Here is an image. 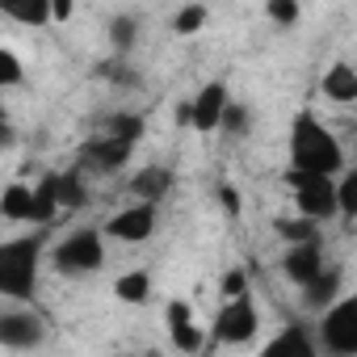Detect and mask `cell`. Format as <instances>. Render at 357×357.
Wrapping results in <instances>:
<instances>
[{
	"label": "cell",
	"mask_w": 357,
	"mask_h": 357,
	"mask_svg": "<svg viewBox=\"0 0 357 357\" xmlns=\"http://www.w3.org/2000/svg\"><path fill=\"white\" fill-rule=\"evenodd\" d=\"M143 130H147L143 114H114L105 122V130L80 147V164L76 168L80 172L84 168L89 172H118V168H126L135 147H139V139H143Z\"/></svg>",
	"instance_id": "cell-3"
},
{
	"label": "cell",
	"mask_w": 357,
	"mask_h": 357,
	"mask_svg": "<svg viewBox=\"0 0 357 357\" xmlns=\"http://www.w3.org/2000/svg\"><path fill=\"white\" fill-rule=\"evenodd\" d=\"M248 126H252V109H248L244 101H227V109H223V118H219V130H223L227 139H244Z\"/></svg>",
	"instance_id": "cell-21"
},
{
	"label": "cell",
	"mask_w": 357,
	"mask_h": 357,
	"mask_svg": "<svg viewBox=\"0 0 357 357\" xmlns=\"http://www.w3.org/2000/svg\"><path fill=\"white\" fill-rule=\"evenodd\" d=\"M290 172L332 176V181L344 172V147H340V139L311 109H298L294 122H290Z\"/></svg>",
	"instance_id": "cell-2"
},
{
	"label": "cell",
	"mask_w": 357,
	"mask_h": 357,
	"mask_svg": "<svg viewBox=\"0 0 357 357\" xmlns=\"http://www.w3.org/2000/svg\"><path fill=\"white\" fill-rule=\"evenodd\" d=\"M22 80H26L22 59H17L9 47H0V89H13V84H22Z\"/></svg>",
	"instance_id": "cell-27"
},
{
	"label": "cell",
	"mask_w": 357,
	"mask_h": 357,
	"mask_svg": "<svg viewBox=\"0 0 357 357\" xmlns=\"http://www.w3.org/2000/svg\"><path fill=\"white\" fill-rule=\"evenodd\" d=\"M219 290H223V303L236 298V294H244V290H248V273H244V269H227L223 282H219Z\"/></svg>",
	"instance_id": "cell-28"
},
{
	"label": "cell",
	"mask_w": 357,
	"mask_h": 357,
	"mask_svg": "<svg viewBox=\"0 0 357 357\" xmlns=\"http://www.w3.org/2000/svg\"><path fill=\"white\" fill-rule=\"evenodd\" d=\"M13 143H17V130H13V118H9L5 101H0V151H9Z\"/></svg>",
	"instance_id": "cell-30"
},
{
	"label": "cell",
	"mask_w": 357,
	"mask_h": 357,
	"mask_svg": "<svg viewBox=\"0 0 357 357\" xmlns=\"http://www.w3.org/2000/svg\"><path fill=\"white\" fill-rule=\"evenodd\" d=\"M265 13H269V22H273V26H282V30H290V26L303 17L298 0H269V5H265Z\"/></svg>",
	"instance_id": "cell-26"
},
{
	"label": "cell",
	"mask_w": 357,
	"mask_h": 357,
	"mask_svg": "<svg viewBox=\"0 0 357 357\" xmlns=\"http://www.w3.org/2000/svg\"><path fill=\"white\" fill-rule=\"evenodd\" d=\"M135 357H160V353H135Z\"/></svg>",
	"instance_id": "cell-34"
},
{
	"label": "cell",
	"mask_w": 357,
	"mask_h": 357,
	"mask_svg": "<svg viewBox=\"0 0 357 357\" xmlns=\"http://www.w3.org/2000/svg\"><path fill=\"white\" fill-rule=\"evenodd\" d=\"M135 38H139V22L130 17V13H122V17H114L109 22V43H114V51H130L135 47Z\"/></svg>",
	"instance_id": "cell-24"
},
{
	"label": "cell",
	"mask_w": 357,
	"mask_h": 357,
	"mask_svg": "<svg viewBox=\"0 0 357 357\" xmlns=\"http://www.w3.org/2000/svg\"><path fill=\"white\" fill-rule=\"evenodd\" d=\"M286 185L294 190L298 219H307L315 227L328 223V219H336V181H332V176H303V172L286 168Z\"/></svg>",
	"instance_id": "cell-8"
},
{
	"label": "cell",
	"mask_w": 357,
	"mask_h": 357,
	"mask_svg": "<svg viewBox=\"0 0 357 357\" xmlns=\"http://www.w3.org/2000/svg\"><path fill=\"white\" fill-rule=\"evenodd\" d=\"M176 122H181V126H190V101H181V105H176Z\"/></svg>",
	"instance_id": "cell-33"
},
{
	"label": "cell",
	"mask_w": 357,
	"mask_h": 357,
	"mask_svg": "<svg viewBox=\"0 0 357 357\" xmlns=\"http://www.w3.org/2000/svg\"><path fill=\"white\" fill-rule=\"evenodd\" d=\"M311 336L324 357H357V294H340Z\"/></svg>",
	"instance_id": "cell-6"
},
{
	"label": "cell",
	"mask_w": 357,
	"mask_h": 357,
	"mask_svg": "<svg viewBox=\"0 0 357 357\" xmlns=\"http://www.w3.org/2000/svg\"><path fill=\"white\" fill-rule=\"evenodd\" d=\"M114 298L126 303V307H143L151 298V273L147 269H126L118 282H114Z\"/></svg>",
	"instance_id": "cell-19"
},
{
	"label": "cell",
	"mask_w": 357,
	"mask_h": 357,
	"mask_svg": "<svg viewBox=\"0 0 357 357\" xmlns=\"http://www.w3.org/2000/svg\"><path fill=\"white\" fill-rule=\"evenodd\" d=\"M155 227H160V206L130 202V206H122V211L109 215V223L101 227V236H109L118 244H147L155 236Z\"/></svg>",
	"instance_id": "cell-9"
},
{
	"label": "cell",
	"mask_w": 357,
	"mask_h": 357,
	"mask_svg": "<svg viewBox=\"0 0 357 357\" xmlns=\"http://www.w3.org/2000/svg\"><path fill=\"white\" fill-rule=\"evenodd\" d=\"M47 340V324L34 307H9L0 311V349H17L30 353Z\"/></svg>",
	"instance_id": "cell-10"
},
{
	"label": "cell",
	"mask_w": 357,
	"mask_h": 357,
	"mask_svg": "<svg viewBox=\"0 0 357 357\" xmlns=\"http://www.w3.org/2000/svg\"><path fill=\"white\" fill-rule=\"evenodd\" d=\"M215 198L223 202V211H227L231 219H240V211H244V206H240V190H236L231 181H219V190H215Z\"/></svg>",
	"instance_id": "cell-29"
},
{
	"label": "cell",
	"mask_w": 357,
	"mask_h": 357,
	"mask_svg": "<svg viewBox=\"0 0 357 357\" xmlns=\"http://www.w3.org/2000/svg\"><path fill=\"white\" fill-rule=\"evenodd\" d=\"M324 97L336 101V105H353L357 101V68L349 59H340V63H332L324 72Z\"/></svg>",
	"instance_id": "cell-17"
},
{
	"label": "cell",
	"mask_w": 357,
	"mask_h": 357,
	"mask_svg": "<svg viewBox=\"0 0 357 357\" xmlns=\"http://www.w3.org/2000/svg\"><path fill=\"white\" fill-rule=\"evenodd\" d=\"M336 215L340 219H353L357 215V172L353 168H344L336 176Z\"/></svg>",
	"instance_id": "cell-22"
},
{
	"label": "cell",
	"mask_w": 357,
	"mask_h": 357,
	"mask_svg": "<svg viewBox=\"0 0 357 357\" xmlns=\"http://www.w3.org/2000/svg\"><path fill=\"white\" fill-rule=\"evenodd\" d=\"M47 248H51L47 227H26L22 236L0 240V298H9L17 307H30L38 298Z\"/></svg>",
	"instance_id": "cell-1"
},
{
	"label": "cell",
	"mask_w": 357,
	"mask_h": 357,
	"mask_svg": "<svg viewBox=\"0 0 357 357\" xmlns=\"http://www.w3.org/2000/svg\"><path fill=\"white\" fill-rule=\"evenodd\" d=\"M340 286H344V269H340V265H324V273L303 290V303L315 307V311H328V307L340 298Z\"/></svg>",
	"instance_id": "cell-18"
},
{
	"label": "cell",
	"mask_w": 357,
	"mask_h": 357,
	"mask_svg": "<svg viewBox=\"0 0 357 357\" xmlns=\"http://www.w3.org/2000/svg\"><path fill=\"white\" fill-rule=\"evenodd\" d=\"M47 257L59 278H93L105 265V236L101 227H76L55 248H47Z\"/></svg>",
	"instance_id": "cell-5"
},
{
	"label": "cell",
	"mask_w": 357,
	"mask_h": 357,
	"mask_svg": "<svg viewBox=\"0 0 357 357\" xmlns=\"http://www.w3.org/2000/svg\"><path fill=\"white\" fill-rule=\"evenodd\" d=\"M164 324H168V336H172V349H176V353H185V357H202V353H206V332H202L198 319H194V303L168 298Z\"/></svg>",
	"instance_id": "cell-11"
},
{
	"label": "cell",
	"mask_w": 357,
	"mask_h": 357,
	"mask_svg": "<svg viewBox=\"0 0 357 357\" xmlns=\"http://www.w3.org/2000/svg\"><path fill=\"white\" fill-rule=\"evenodd\" d=\"M0 13L17 26H51V5L47 0H0Z\"/></svg>",
	"instance_id": "cell-20"
},
{
	"label": "cell",
	"mask_w": 357,
	"mask_h": 357,
	"mask_svg": "<svg viewBox=\"0 0 357 357\" xmlns=\"http://www.w3.org/2000/svg\"><path fill=\"white\" fill-rule=\"evenodd\" d=\"M257 357H324V353L315 349V336L303 324H286V328H278V336H269L261 344Z\"/></svg>",
	"instance_id": "cell-14"
},
{
	"label": "cell",
	"mask_w": 357,
	"mask_h": 357,
	"mask_svg": "<svg viewBox=\"0 0 357 357\" xmlns=\"http://www.w3.org/2000/svg\"><path fill=\"white\" fill-rule=\"evenodd\" d=\"M273 231L286 240V248H290V244L319 240V227H315V223H307V219H278V223H273Z\"/></svg>",
	"instance_id": "cell-23"
},
{
	"label": "cell",
	"mask_w": 357,
	"mask_h": 357,
	"mask_svg": "<svg viewBox=\"0 0 357 357\" xmlns=\"http://www.w3.org/2000/svg\"><path fill=\"white\" fill-rule=\"evenodd\" d=\"M202 357H206V353H202Z\"/></svg>",
	"instance_id": "cell-35"
},
{
	"label": "cell",
	"mask_w": 357,
	"mask_h": 357,
	"mask_svg": "<svg viewBox=\"0 0 357 357\" xmlns=\"http://www.w3.org/2000/svg\"><path fill=\"white\" fill-rule=\"evenodd\" d=\"M172 185H176V172H172L168 164H147V168H139V172L130 176V194H135L139 202H151V206H160V202L172 194Z\"/></svg>",
	"instance_id": "cell-15"
},
{
	"label": "cell",
	"mask_w": 357,
	"mask_h": 357,
	"mask_svg": "<svg viewBox=\"0 0 357 357\" xmlns=\"http://www.w3.org/2000/svg\"><path fill=\"white\" fill-rule=\"evenodd\" d=\"M206 5H185V9H176V17H172V34H198L202 26H206Z\"/></svg>",
	"instance_id": "cell-25"
},
{
	"label": "cell",
	"mask_w": 357,
	"mask_h": 357,
	"mask_svg": "<svg viewBox=\"0 0 357 357\" xmlns=\"http://www.w3.org/2000/svg\"><path fill=\"white\" fill-rule=\"evenodd\" d=\"M55 194H51V172L43 176L38 185L30 181H9L0 190V219L5 223H17V227H47L55 223Z\"/></svg>",
	"instance_id": "cell-4"
},
{
	"label": "cell",
	"mask_w": 357,
	"mask_h": 357,
	"mask_svg": "<svg viewBox=\"0 0 357 357\" xmlns=\"http://www.w3.org/2000/svg\"><path fill=\"white\" fill-rule=\"evenodd\" d=\"M227 101H231L227 80H206V84L190 97V126H194L198 135H215V130H219V118H223V109H227Z\"/></svg>",
	"instance_id": "cell-12"
},
{
	"label": "cell",
	"mask_w": 357,
	"mask_h": 357,
	"mask_svg": "<svg viewBox=\"0 0 357 357\" xmlns=\"http://www.w3.org/2000/svg\"><path fill=\"white\" fill-rule=\"evenodd\" d=\"M328 257H324V240H307V244H290L282 257V273L286 282H294L298 290H307L319 273H324Z\"/></svg>",
	"instance_id": "cell-13"
},
{
	"label": "cell",
	"mask_w": 357,
	"mask_h": 357,
	"mask_svg": "<svg viewBox=\"0 0 357 357\" xmlns=\"http://www.w3.org/2000/svg\"><path fill=\"white\" fill-rule=\"evenodd\" d=\"M51 194H55V211H80L89 202V185L80 168H63L51 172Z\"/></svg>",
	"instance_id": "cell-16"
},
{
	"label": "cell",
	"mask_w": 357,
	"mask_h": 357,
	"mask_svg": "<svg viewBox=\"0 0 357 357\" xmlns=\"http://www.w3.org/2000/svg\"><path fill=\"white\" fill-rule=\"evenodd\" d=\"M257 332H261V311H257L252 290H244V294H236V298H227L219 307L211 340H219V344H252Z\"/></svg>",
	"instance_id": "cell-7"
},
{
	"label": "cell",
	"mask_w": 357,
	"mask_h": 357,
	"mask_svg": "<svg viewBox=\"0 0 357 357\" xmlns=\"http://www.w3.org/2000/svg\"><path fill=\"white\" fill-rule=\"evenodd\" d=\"M105 76H109L114 84H126V89H139V76H135V72H126V63H122V72H118V63H105Z\"/></svg>",
	"instance_id": "cell-31"
},
{
	"label": "cell",
	"mask_w": 357,
	"mask_h": 357,
	"mask_svg": "<svg viewBox=\"0 0 357 357\" xmlns=\"http://www.w3.org/2000/svg\"><path fill=\"white\" fill-rule=\"evenodd\" d=\"M72 13H76V9L68 5V0H59V5H51V22H68Z\"/></svg>",
	"instance_id": "cell-32"
}]
</instances>
